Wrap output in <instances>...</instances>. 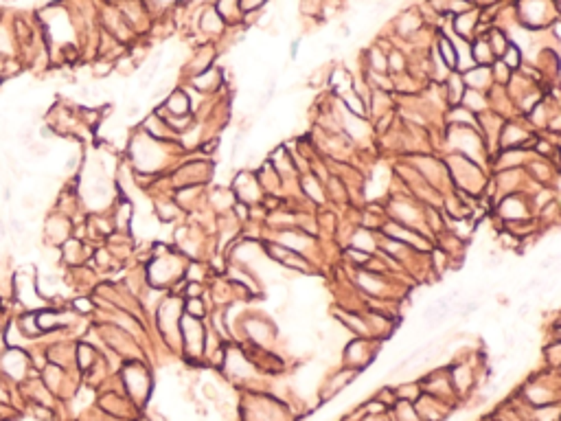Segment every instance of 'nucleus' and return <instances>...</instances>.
I'll return each instance as SVG.
<instances>
[{"instance_id": "obj_4", "label": "nucleus", "mask_w": 561, "mask_h": 421, "mask_svg": "<svg viewBox=\"0 0 561 421\" xmlns=\"http://www.w3.org/2000/svg\"><path fill=\"white\" fill-rule=\"evenodd\" d=\"M507 53H511V55H507V64L511 62V66H518V62H520V57H518V49L511 47Z\"/></svg>"}, {"instance_id": "obj_3", "label": "nucleus", "mask_w": 561, "mask_h": 421, "mask_svg": "<svg viewBox=\"0 0 561 421\" xmlns=\"http://www.w3.org/2000/svg\"><path fill=\"white\" fill-rule=\"evenodd\" d=\"M346 103H348V108H351L355 114H364V108H362V101H360V97L355 95V93H351V95H346Z\"/></svg>"}, {"instance_id": "obj_1", "label": "nucleus", "mask_w": 561, "mask_h": 421, "mask_svg": "<svg viewBox=\"0 0 561 421\" xmlns=\"http://www.w3.org/2000/svg\"><path fill=\"white\" fill-rule=\"evenodd\" d=\"M167 105H169V110L171 112H176V114H185L187 112V105H189V101H187V95L185 93H174L171 97H169V101H167Z\"/></svg>"}, {"instance_id": "obj_2", "label": "nucleus", "mask_w": 561, "mask_h": 421, "mask_svg": "<svg viewBox=\"0 0 561 421\" xmlns=\"http://www.w3.org/2000/svg\"><path fill=\"white\" fill-rule=\"evenodd\" d=\"M441 55L449 66H456V55H454V49L447 40H441Z\"/></svg>"}]
</instances>
